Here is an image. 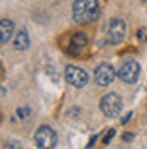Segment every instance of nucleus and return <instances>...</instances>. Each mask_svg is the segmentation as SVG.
<instances>
[{"label": "nucleus", "mask_w": 147, "mask_h": 149, "mask_svg": "<svg viewBox=\"0 0 147 149\" xmlns=\"http://www.w3.org/2000/svg\"><path fill=\"white\" fill-rule=\"evenodd\" d=\"M34 141L39 149H54L58 144V136L53 127L49 125H41L34 134Z\"/></svg>", "instance_id": "nucleus-2"}, {"label": "nucleus", "mask_w": 147, "mask_h": 149, "mask_svg": "<svg viewBox=\"0 0 147 149\" xmlns=\"http://www.w3.org/2000/svg\"><path fill=\"white\" fill-rule=\"evenodd\" d=\"M113 136H115V129H110L108 130V134L105 136V139H103V144H110V141H112Z\"/></svg>", "instance_id": "nucleus-14"}, {"label": "nucleus", "mask_w": 147, "mask_h": 149, "mask_svg": "<svg viewBox=\"0 0 147 149\" xmlns=\"http://www.w3.org/2000/svg\"><path fill=\"white\" fill-rule=\"evenodd\" d=\"M64 78L66 81L74 86V88H83V86H86L88 81H90V78H88V73L80 68V66H74V65H69L66 66L64 70Z\"/></svg>", "instance_id": "nucleus-4"}, {"label": "nucleus", "mask_w": 147, "mask_h": 149, "mask_svg": "<svg viewBox=\"0 0 147 149\" xmlns=\"http://www.w3.org/2000/svg\"><path fill=\"white\" fill-rule=\"evenodd\" d=\"M12 34H14V22L10 19H2V22H0V42H2V46H5L9 42Z\"/></svg>", "instance_id": "nucleus-9"}, {"label": "nucleus", "mask_w": 147, "mask_h": 149, "mask_svg": "<svg viewBox=\"0 0 147 149\" xmlns=\"http://www.w3.org/2000/svg\"><path fill=\"white\" fill-rule=\"evenodd\" d=\"M29 46H31V39H29L27 31L20 29L15 34V39H14V49L15 51H27Z\"/></svg>", "instance_id": "nucleus-10"}, {"label": "nucleus", "mask_w": 147, "mask_h": 149, "mask_svg": "<svg viewBox=\"0 0 147 149\" xmlns=\"http://www.w3.org/2000/svg\"><path fill=\"white\" fill-rule=\"evenodd\" d=\"M88 44V36L85 34V32H76L73 34L71 37V41H69V54H80L83 49L86 47Z\"/></svg>", "instance_id": "nucleus-8"}, {"label": "nucleus", "mask_w": 147, "mask_h": 149, "mask_svg": "<svg viewBox=\"0 0 147 149\" xmlns=\"http://www.w3.org/2000/svg\"><path fill=\"white\" fill-rule=\"evenodd\" d=\"M122 107H123L122 98H120V95H117V93H108V95H105L100 102V110L103 112V115H107L108 119L119 117L120 112H122Z\"/></svg>", "instance_id": "nucleus-3"}, {"label": "nucleus", "mask_w": 147, "mask_h": 149, "mask_svg": "<svg viewBox=\"0 0 147 149\" xmlns=\"http://www.w3.org/2000/svg\"><path fill=\"white\" fill-rule=\"evenodd\" d=\"M29 113H31V110H29L27 107H20V109H17V115L20 117V119H26Z\"/></svg>", "instance_id": "nucleus-13"}, {"label": "nucleus", "mask_w": 147, "mask_h": 149, "mask_svg": "<svg viewBox=\"0 0 147 149\" xmlns=\"http://www.w3.org/2000/svg\"><path fill=\"white\" fill-rule=\"evenodd\" d=\"M125 31H127V26L122 19H112L108 22V27H107L108 42L110 44H120L125 37Z\"/></svg>", "instance_id": "nucleus-7"}, {"label": "nucleus", "mask_w": 147, "mask_h": 149, "mask_svg": "<svg viewBox=\"0 0 147 149\" xmlns=\"http://www.w3.org/2000/svg\"><path fill=\"white\" fill-rule=\"evenodd\" d=\"M100 17L98 0H74L73 3V20L76 24H90Z\"/></svg>", "instance_id": "nucleus-1"}, {"label": "nucleus", "mask_w": 147, "mask_h": 149, "mask_svg": "<svg viewBox=\"0 0 147 149\" xmlns=\"http://www.w3.org/2000/svg\"><path fill=\"white\" fill-rule=\"evenodd\" d=\"M3 149H22V146L19 141H7L3 144Z\"/></svg>", "instance_id": "nucleus-11"}, {"label": "nucleus", "mask_w": 147, "mask_h": 149, "mask_svg": "<svg viewBox=\"0 0 147 149\" xmlns=\"http://www.w3.org/2000/svg\"><path fill=\"white\" fill-rule=\"evenodd\" d=\"M117 76L125 83H135L139 80V76H140V65L134 59H127L120 65Z\"/></svg>", "instance_id": "nucleus-5"}, {"label": "nucleus", "mask_w": 147, "mask_h": 149, "mask_svg": "<svg viewBox=\"0 0 147 149\" xmlns=\"http://www.w3.org/2000/svg\"><path fill=\"white\" fill-rule=\"evenodd\" d=\"M137 37H139V41H142V42H147V27L139 29Z\"/></svg>", "instance_id": "nucleus-12"}, {"label": "nucleus", "mask_w": 147, "mask_h": 149, "mask_svg": "<svg viewBox=\"0 0 147 149\" xmlns=\"http://www.w3.org/2000/svg\"><path fill=\"white\" fill-rule=\"evenodd\" d=\"M115 68L110 63H101L95 68L93 71V78H95V83L98 86H108V85L115 80Z\"/></svg>", "instance_id": "nucleus-6"}]
</instances>
